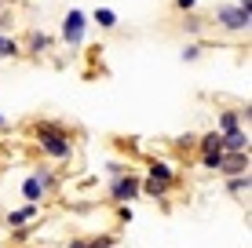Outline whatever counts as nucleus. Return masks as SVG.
<instances>
[{
	"instance_id": "nucleus-1",
	"label": "nucleus",
	"mask_w": 252,
	"mask_h": 248,
	"mask_svg": "<svg viewBox=\"0 0 252 248\" xmlns=\"http://www.w3.org/2000/svg\"><path fill=\"white\" fill-rule=\"evenodd\" d=\"M33 135H37L40 150L55 161H69L73 157V139H69V128L59 121H37L33 124Z\"/></svg>"
},
{
	"instance_id": "nucleus-2",
	"label": "nucleus",
	"mask_w": 252,
	"mask_h": 248,
	"mask_svg": "<svg viewBox=\"0 0 252 248\" xmlns=\"http://www.w3.org/2000/svg\"><path fill=\"white\" fill-rule=\"evenodd\" d=\"M143 179H139L132 168L128 172H121V175H114L110 179V201H117V204H132L135 197H143Z\"/></svg>"
},
{
	"instance_id": "nucleus-3",
	"label": "nucleus",
	"mask_w": 252,
	"mask_h": 248,
	"mask_svg": "<svg viewBox=\"0 0 252 248\" xmlns=\"http://www.w3.org/2000/svg\"><path fill=\"white\" fill-rule=\"evenodd\" d=\"M249 22H252V11L238 4H220L216 7V26L227 33H249Z\"/></svg>"
},
{
	"instance_id": "nucleus-4",
	"label": "nucleus",
	"mask_w": 252,
	"mask_h": 248,
	"mask_svg": "<svg viewBox=\"0 0 252 248\" xmlns=\"http://www.w3.org/2000/svg\"><path fill=\"white\" fill-rule=\"evenodd\" d=\"M84 29H88V15L77 11V7H69L66 19H63V40H66V48H81L84 44Z\"/></svg>"
},
{
	"instance_id": "nucleus-5",
	"label": "nucleus",
	"mask_w": 252,
	"mask_h": 248,
	"mask_svg": "<svg viewBox=\"0 0 252 248\" xmlns=\"http://www.w3.org/2000/svg\"><path fill=\"white\" fill-rule=\"evenodd\" d=\"M220 139H223V153H241V150H249V128L238 124L230 132H220Z\"/></svg>"
},
{
	"instance_id": "nucleus-6",
	"label": "nucleus",
	"mask_w": 252,
	"mask_h": 248,
	"mask_svg": "<svg viewBox=\"0 0 252 248\" xmlns=\"http://www.w3.org/2000/svg\"><path fill=\"white\" fill-rule=\"evenodd\" d=\"M220 175H241V172H249V150H241V153H223V161H220V168H216Z\"/></svg>"
},
{
	"instance_id": "nucleus-7",
	"label": "nucleus",
	"mask_w": 252,
	"mask_h": 248,
	"mask_svg": "<svg viewBox=\"0 0 252 248\" xmlns=\"http://www.w3.org/2000/svg\"><path fill=\"white\" fill-rule=\"evenodd\" d=\"M37 212H40V204H30V201H26V208L7 212V226H11V230H19L22 223H33V219H37Z\"/></svg>"
},
{
	"instance_id": "nucleus-8",
	"label": "nucleus",
	"mask_w": 252,
	"mask_h": 248,
	"mask_svg": "<svg viewBox=\"0 0 252 248\" xmlns=\"http://www.w3.org/2000/svg\"><path fill=\"white\" fill-rule=\"evenodd\" d=\"M22 197L30 201V204H40V201L48 197V190H44V183H40L37 175H30V179L22 183Z\"/></svg>"
},
{
	"instance_id": "nucleus-9",
	"label": "nucleus",
	"mask_w": 252,
	"mask_h": 248,
	"mask_svg": "<svg viewBox=\"0 0 252 248\" xmlns=\"http://www.w3.org/2000/svg\"><path fill=\"white\" fill-rule=\"evenodd\" d=\"M150 179H161V183H176V168L168 165V161H150Z\"/></svg>"
},
{
	"instance_id": "nucleus-10",
	"label": "nucleus",
	"mask_w": 252,
	"mask_h": 248,
	"mask_svg": "<svg viewBox=\"0 0 252 248\" xmlns=\"http://www.w3.org/2000/svg\"><path fill=\"white\" fill-rule=\"evenodd\" d=\"M92 22L99 26V29H114V26H117V11H114V7H95Z\"/></svg>"
},
{
	"instance_id": "nucleus-11",
	"label": "nucleus",
	"mask_w": 252,
	"mask_h": 248,
	"mask_svg": "<svg viewBox=\"0 0 252 248\" xmlns=\"http://www.w3.org/2000/svg\"><path fill=\"white\" fill-rule=\"evenodd\" d=\"M197 150L201 153H223V139H220V132H208L197 139Z\"/></svg>"
},
{
	"instance_id": "nucleus-12",
	"label": "nucleus",
	"mask_w": 252,
	"mask_h": 248,
	"mask_svg": "<svg viewBox=\"0 0 252 248\" xmlns=\"http://www.w3.org/2000/svg\"><path fill=\"white\" fill-rule=\"evenodd\" d=\"M139 190L146 193V197H164V193L172 190V183H161V179H143V186Z\"/></svg>"
},
{
	"instance_id": "nucleus-13",
	"label": "nucleus",
	"mask_w": 252,
	"mask_h": 248,
	"mask_svg": "<svg viewBox=\"0 0 252 248\" xmlns=\"http://www.w3.org/2000/svg\"><path fill=\"white\" fill-rule=\"evenodd\" d=\"M227 193H234V197L249 193V172H241V175H227Z\"/></svg>"
},
{
	"instance_id": "nucleus-14",
	"label": "nucleus",
	"mask_w": 252,
	"mask_h": 248,
	"mask_svg": "<svg viewBox=\"0 0 252 248\" xmlns=\"http://www.w3.org/2000/svg\"><path fill=\"white\" fill-rule=\"evenodd\" d=\"M241 124V110H223L220 113V128L216 132H230V128H238Z\"/></svg>"
},
{
	"instance_id": "nucleus-15",
	"label": "nucleus",
	"mask_w": 252,
	"mask_h": 248,
	"mask_svg": "<svg viewBox=\"0 0 252 248\" xmlns=\"http://www.w3.org/2000/svg\"><path fill=\"white\" fill-rule=\"evenodd\" d=\"M7 55H22V44L15 37H4V33H0V58H7Z\"/></svg>"
},
{
	"instance_id": "nucleus-16",
	"label": "nucleus",
	"mask_w": 252,
	"mask_h": 248,
	"mask_svg": "<svg viewBox=\"0 0 252 248\" xmlns=\"http://www.w3.org/2000/svg\"><path fill=\"white\" fill-rule=\"evenodd\" d=\"M51 44H55V40H51L48 33H33V37H30V51H33V55H40V51H48Z\"/></svg>"
},
{
	"instance_id": "nucleus-17",
	"label": "nucleus",
	"mask_w": 252,
	"mask_h": 248,
	"mask_svg": "<svg viewBox=\"0 0 252 248\" xmlns=\"http://www.w3.org/2000/svg\"><path fill=\"white\" fill-rule=\"evenodd\" d=\"M223 161V153H201V168H208V172H216Z\"/></svg>"
},
{
	"instance_id": "nucleus-18",
	"label": "nucleus",
	"mask_w": 252,
	"mask_h": 248,
	"mask_svg": "<svg viewBox=\"0 0 252 248\" xmlns=\"http://www.w3.org/2000/svg\"><path fill=\"white\" fill-rule=\"evenodd\" d=\"M197 55H201V48H197V44H187L183 48V62H194Z\"/></svg>"
},
{
	"instance_id": "nucleus-19",
	"label": "nucleus",
	"mask_w": 252,
	"mask_h": 248,
	"mask_svg": "<svg viewBox=\"0 0 252 248\" xmlns=\"http://www.w3.org/2000/svg\"><path fill=\"white\" fill-rule=\"evenodd\" d=\"M176 7H179V11H194L197 0H176Z\"/></svg>"
},
{
	"instance_id": "nucleus-20",
	"label": "nucleus",
	"mask_w": 252,
	"mask_h": 248,
	"mask_svg": "<svg viewBox=\"0 0 252 248\" xmlns=\"http://www.w3.org/2000/svg\"><path fill=\"white\" fill-rule=\"evenodd\" d=\"M121 219H125V223H132V204H121V212H117Z\"/></svg>"
},
{
	"instance_id": "nucleus-21",
	"label": "nucleus",
	"mask_w": 252,
	"mask_h": 248,
	"mask_svg": "<svg viewBox=\"0 0 252 248\" xmlns=\"http://www.w3.org/2000/svg\"><path fill=\"white\" fill-rule=\"evenodd\" d=\"M66 248H88V237H73V241H69Z\"/></svg>"
},
{
	"instance_id": "nucleus-22",
	"label": "nucleus",
	"mask_w": 252,
	"mask_h": 248,
	"mask_svg": "<svg viewBox=\"0 0 252 248\" xmlns=\"http://www.w3.org/2000/svg\"><path fill=\"white\" fill-rule=\"evenodd\" d=\"M0 132H7V117L4 113H0Z\"/></svg>"
}]
</instances>
